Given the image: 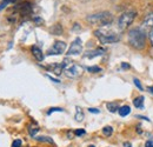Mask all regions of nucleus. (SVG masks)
Returning a JSON list of instances; mask_svg holds the SVG:
<instances>
[{"mask_svg": "<svg viewBox=\"0 0 153 147\" xmlns=\"http://www.w3.org/2000/svg\"><path fill=\"white\" fill-rule=\"evenodd\" d=\"M88 112H90V113H93V114H99V113H100V111L98 110V108H94V107H90V108H88Z\"/></svg>", "mask_w": 153, "mask_h": 147, "instance_id": "obj_26", "label": "nucleus"}, {"mask_svg": "<svg viewBox=\"0 0 153 147\" xmlns=\"http://www.w3.org/2000/svg\"><path fill=\"white\" fill-rule=\"evenodd\" d=\"M81 52H82V41H81L80 38H76V39L72 41V44H71V46H70V48H68V51H67V54L79 55Z\"/></svg>", "mask_w": 153, "mask_h": 147, "instance_id": "obj_7", "label": "nucleus"}, {"mask_svg": "<svg viewBox=\"0 0 153 147\" xmlns=\"http://www.w3.org/2000/svg\"><path fill=\"white\" fill-rule=\"evenodd\" d=\"M124 146L125 147H132V145H131V143H125V144H124Z\"/></svg>", "mask_w": 153, "mask_h": 147, "instance_id": "obj_32", "label": "nucleus"}, {"mask_svg": "<svg viewBox=\"0 0 153 147\" xmlns=\"http://www.w3.org/2000/svg\"><path fill=\"white\" fill-rule=\"evenodd\" d=\"M147 91L151 93V94H153V86H149L147 87Z\"/></svg>", "mask_w": 153, "mask_h": 147, "instance_id": "obj_31", "label": "nucleus"}, {"mask_svg": "<svg viewBox=\"0 0 153 147\" xmlns=\"http://www.w3.org/2000/svg\"><path fill=\"white\" fill-rule=\"evenodd\" d=\"M104 52H105L104 48H97V50H93V51H88V52L85 54V56L88 58V59H93V58H96V56L102 55L104 54Z\"/></svg>", "mask_w": 153, "mask_h": 147, "instance_id": "obj_11", "label": "nucleus"}, {"mask_svg": "<svg viewBox=\"0 0 153 147\" xmlns=\"http://www.w3.org/2000/svg\"><path fill=\"white\" fill-rule=\"evenodd\" d=\"M118 113L120 117H126L131 113V107L128 105H124V106H120V108L118 110Z\"/></svg>", "mask_w": 153, "mask_h": 147, "instance_id": "obj_14", "label": "nucleus"}, {"mask_svg": "<svg viewBox=\"0 0 153 147\" xmlns=\"http://www.w3.org/2000/svg\"><path fill=\"white\" fill-rule=\"evenodd\" d=\"M47 78H48V79H51L53 82H57V84H59V82H60V80H58V79H54V78H53V76H51L50 74H47Z\"/></svg>", "mask_w": 153, "mask_h": 147, "instance_id": "obj_27", "label": "nucleus"}, {"mask_svg": "<svg viewBox=\"0 0 153 147\" xmlns=\"http://www.w3.org/2000/svg\"><path fill=\"white\" fill-rule=\"evenodd\" d=\"M36 140L39 141V143H46V144H51V145H56L53 139L50 138V137H46V135H41V137H36Z\"/></svg>", "mask_w": 153, "mask_h": 147, "instance_id": "obj_15", "label": "nucleus"}, {"mask_svg": "<svg viewBox=\"0 0 153 147\" xmlns=\"http://www.w3.org/2000/svg\"><path fill=\"white\" fill-rule=\"evenodd\" d=\"M31 52H32V55L38 60V61H42L44 60V53L41 51V48H39L38 46H32L31 47Z\"/></svg>", "mask_w": 153, "mask_h": 147, "instance_id": "obj_10", "label": "nucleus"}, {"mask_svg": "<svg viewBox=\"0 0 153 147\" xmlns=\"http://www.w3.org/2000/svg\"><path fill=\"white\" fill-rule=\"evenodd\" d=\"M153 28V12H150L145 16V18L141 22V31L144 33H150V31Z\"/></svg>", "mask_w": 153, "mask_h": 147, "instance_id": "obj_8", "label": "nucleus"}, {"mask_svg": "<svg viewBox=\"0 0 153 147\" xmlns=\"http://www.w3.org/2000/svg\"><path fill=\"white\" fill-rule=\"evenodd\" d=\"M113 14L111 12L107 11H101V12H97V13H92L90 16L86 17V20L94 26H99V27H104V26H108L112 24L113 21Z\"/></svg>", "mask_w": 153, "mask_h": 147, "instance_id": "obj_1", "label": "nucleus"}, {"mask_svg": "<svg viewBox=\"0 0 153 147\" xmlns=\"http://www.w3.org/2000/svg\"><path fill=\"white\" fill-rule=\"evenodd\" d=\"M106 107H107V110L110 111L111 113H114V112H117V111L120 108V106H119V104H118L117 101L107 102V104H106Z\"/></svg>", "mask_w": 153, "mask_h": 147, "instance_id": "obj_16", "label": "nucleus"}, {"mask_svg": "<svg viewBox=\"0 0 153 147\" xmlns=\"http://www.w3.org/2000/svg\"><path fill=\"white\" fill-rule=\"evenodd\" d=\"M144 97L143 95H140V97H137V98H134L133 100V105L135 108H139V110H143L144 108Z\"/></svg>", "mask_w": 153, "mask_h": 147, "instance_id": "obj_13", "label": "nucleus"}, {"mask_svg": "<svg viewBox=\"0 0 153 147\" xmlns=\"http://www.w3.org/2000/svg\"><path fill=\"white\" fill-rule=\"evenodd\" d=\"M66 47H67L66 42L60 41V40H57V41H54V42H53L52 47H50V48H48V51H47V55H60V54H62V53H65Z\"/></svg>", "mask_w": 153, "mask_h": 147, "instance_id": "obj_6", "label": "nucleus"}, {"mask_svg": "<svg viewBox=\"0 0 153 147\" xmlns=\"http://www.w3.org/2000/svg\"><path fill=\"white\" fill-rule=\"evenodd\" d=\"M149 37H150V40H151V42H152L153 45V28L150 31V33H149Z\"/></svg>", "mask_w": 153, "mask_h": 147, "instance_id": "obj_30", "label": "nucleus"}, {"mask_svg": "<svg viewBox=\"0 0 153 147\" xmlns=\"http://www.w3.org/2000/svg\"><path fill=\"white\" fill-rule=\"evenodd\" d=\"M94 36H96L99 41L101 44H113L119 41L120 37L113 32V31H107V30H104V28H100V30H96L94 31Z\"/></svg>", "mask_w": 153, "mask_h": 147, "instance_id": "obj_3", "label": "nucleus"}, {"mask_svg": "<svg viewBox=\"0 0 153 147\" xmlns=\"http://www.w3.org/2000/svg\"><path fill=\"white\" fill-rule=\"evenodd\" d=\"M102 134H104L105 137H111V135L113 134V127H112V126H105V127L102 128Z\"/></svg>", "mask_w": 153, "mask_h": 147, "instance_id": "obj_19", "label": "nucleus"}, {"mask_svg": "<svg viewBox=\"0 0 153 147\" xmlns=\"http://www.w3.org/2000/svg\"><path fill=\"white\" fill-rule=\"evenodd\" d=\"M88 147H96V146H93V145H90Z\"/></svg>", "mask_w": 153, "mask_h": 147, "instance_id": "obj_33", "label": "nucleus"}, {"mask_svg": "<svg viewBox=\"0 0 153 147\" xmlns=\"http://www.w3.org/2000/svg\"><path fill=\"white\" fill-rule=\"evenodd\" d=\"M21 146H22V143H21L20 139H17V140H14L12 143V147H21Z\"/></svg>", "mask_w": 153, "mask_h": 147, "instance_id": "obj_24", "label": "nucleus"}, {"mask_svg": "<svg viewBox=\"0 0 153 147\" xmlns=\"http://www.w3.org/2000/svg\"><path fill=\"white\" fill-rule=\"evenodd\" d=\"M74 134H76V137H81V135L86 134V132H85L84 129H76V131H74Z\"/></svg>", "mask_w": 153, "mask_h": 147, "instance_id": "obj_25", "label": "nucleus"}, {"mask_svg": "<svg viewBox=\"0 0 153 147\" xmlns=\"http://www.w3.org/2000/svg\"><path fill=\"white\" fill-rule=\"evenodd\" d=\"M53 112H64V108H61V107H51L50 110L47 111V115H51Z\"/></svg>", "mask_w": 153, "mask_h": 147, "instance_id": "obj_22", "label": "nucleus"}, {"mask_svg": "<svg viewBox=\"0 0 153 147\" xmlns=\"http://www.w3.org/2000/svg\"><path fill=\"white\" fill-rule=\"evenodd\" d=\"M121 67H123L124 70H128V68H130V65L126 64V62H123V64H121Z\"/></svg>", "mask_w": 153, "mask_h": 147, "instance_id": "obj_29", "label": "nucleus"}, {"mask_svg": "<svg viewBox=\"0 0 153 147\" xmlns=\"http://www.w3.org/2000/svg\"><path fill=\"white\" fill-rule=\"evenodd\" d=\"M17 11L19 12L21 16H28L32 13L33 11V5L28 1H25V2H21L20 5L17 6Z\"/></svg>", "mask_w": 153, "mask_h": 147, "instance_id": "obj_9", "label": "nucleus"}, {"mask_svg": "<svg viewBox=\"0 0 153 147\" xmlns=\"http://www.w3.org/2000/svg\"><path fill=\"white\" fill-rule=\"evenodd\" d=\"M76 115H74V119H76V121H82L84 120V113H82V111H81V108L80 107H76Z\"/></svg>", "mask_w": 153, "mask_h": 147, "instance_id": "obj_18", "label": "nucleus"}, {"mask_svg": "<svg viewBox=\"0 0 153 147\" xmlns=\"http://www.w3.org/2000/svg\"><path fill=\"white\" fill-rule=\"evenodd\" d=\"M145 147H153L152 140H147V141H146V144H145Z\"/></svg>", "mask_w": 153, "mask_h": 147, "instance_id": "obj_28", "label": "nucleus"}, {"mask_svg": "<svg viewBox=\"0 0 153 147\" xmlns=\"http://www.w3.org/2000/svg\"><path fill=\"white\" fill-rule=\"evenodd\" d=\"M13 1H14V0H2V1L0 2V12H1V11H2V10H4L8 4L13 2Z\"/></svg>", "mask_w": 153, "mask_h": 147, "instance_id": "obj_21", "label": "nucleus"}, {"mask_svg": "<svg viewBox=\"0 0 153 147\" xmlns=\"http://www.w3.org/2000/svg\"><path fill=\"white\" fill-rule=\"evenodd\" d=\"M87 71L90 73H99V72L102 71V68L99 67V66H90V67H87Z\"/></svg>", "mask_w": 153, "mask_h": 147, "instance_id": "obj_20", "label": "nucleus"}, {"mask_svg": "<svg viewBox=\"0 0 153 147\" xmlns=\"http://www.w3.org/2000/svg\"><path fill=\"white\" fill-rule=\"evenodd\" d=\"M127 41L135 50H143L146 46V33L140 28H132L127 33Z\"/></svg>", "mask_w": 153, "mask_h": 147, "instance_id": "obj_2", "label": "nucleus"}, {"mask_svg": "<svg viewBox=\"0 0 153 147\" xmlns=\"http://www.w3.org/2000/svg\"><path fill=\"white\" fill-rule=\"evenodd\" d=\"M65 62V70H64V73L67 78H71V79H74V78H78L81 72H82V68L80 66H78L76 64H73L71 61V64H67V60L64 61Z\"/></svg>", "mask_w": 153, "mask_h": 147, "instance_id": "obj_5", "label": "nucleus"}, {"mask_svg": "<svg viewBox=\"0 0 153 147\" xmlns=\"http://www.w3.org/2000/svg\"><path fill=\"white\" fill-rule=\"evenodd\" d=\"M133 82H134V85L139 88V91H143L144 88H143V86H141V84H140V80L139 79H137V78H134L133 79Z\"/></svg>", "mask_w": 153, "mask_h": 147, "instance_id": "obj_23", "label": "nucleus"}, {"mask_svg": "<svg viewBox=\"0 0 153 147\" xmlns=\"http://www.w3.org/2000/svg\"><path fill=\"white\" fill-rule=\"evenodd\" d=\"M38 132H39V127L37 125H34V124L28 125V133H30L31 137H36V134H37Z\"/></svg>", "mask_w": 153, "mask_h": 147, "instance_id": "obj_17", "label": "nucleus"}, {"mask_svg": "<svg viewBox=\"0 0 153 147\" xmlns=\"http://www.w3.org/2000/svg\"><path fill=\"white\" fill-rule=\"evenodd\" d=\"M50 32H51L53 36H61L62 32H64V30H62V26H61L60 24H56V25H53V26L50 28Z\"/></svg>", "mask_w": 153, "mask_h": 147, "instance_id": "obj_12", "label": "nucleus"}, {"mask_svg": "<svg viewBox=\"0 0 153 147\" xmlns=\"http://www.w3.org/2000/svg\"><path fill=\"white\" fill-rule=\"evenodd\" d=\"M137 16L135 11H126L118 18V28L120 31H125L128 28V26L133 22L134 18Z\"/></svg>", "mask_w": 153, "mask_h": 147, "instance_id": "obj_4", "label": "nucleus"}]
</instances>
